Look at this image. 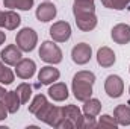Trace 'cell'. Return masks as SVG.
Instances as JSON below:
<instances>
[{
	"label": "cell",
	"instance_id": "1",
	"mask_svg": "<svg viewBox=\"0 0 130 129\" xmlns=\"http://www.w3.org/2000/svg\"><path fill=\"white\" fill-rule=\"evenodd\" d=\"M95 82V74L88 70H80L74 74L71 90L77 100L85 102L92 96V85Z\"/></svg>",
	"mask_w": 130,
	"mask_h": 129
},
{
	"label": "cell",
	"instance_id": "2",
	"mask_svg": "<svg viewBox=\"0 0 130 129\" xmlns=\"http://www.w3.org/2000/svg\"><path fill=\"white\" fill-rule=\"evenodd\" d=\"M35 115H36L38 120L47 123L48 126L58 128L59 123L65 119V109H64V106H55V105L47 102Z\"/></svg>",
	"mask_w": 130,
	"mask_h": 129
},
{
	"label": "cell",
	"instance_id": "3",
	"mask_svg": "<svg viewBox=\"0 0 130 129\" xmlns=\"http://www.w3.org/2000/svg\"><path fill=\"white\" fill-rule=\"evenodd\" d=\"M39 58L47 64H59L62 62V50L53 41H44L39 47Z\"/></svg>",
	"mask_w": 130,
	"mask_h": 129
},
{
	"label": "cell",
	"instance_id": "4",
	"mask_svg": "<svg viewBox=\"0 0 130 129\" xmlns=\"http://www.w3.org/2000/svg\"><path fill=\"white\" fill-rule=\"evenodd\" d=\"M17 46L21 49V52H32L38 44V35L30 28H23L15 36Z\"/></svg>",
	"mask_w": 130,
	"mask_h": 129
},
{
	"label": "cell",
	"instance_id": "5",
	"mask_svg": "<svg viewBox=\"0 0 130 129\" xmlns=\"http://www.w3.org/2000/svg\"><path fill=\"white\" fill-rule=\"evenodd\" d=\"M91 56H92V49L86 43H79L71 50V59H73L74 64L77 65L88 64L91 61Z\"/></svg>",
	"mask_w": 130,
	"mask_h": 129
},
{
	"label": "cell",
	"instance_id": "6",
	"mask_svg": "<svg viewBox=\"0 0 130 129\" xmlns=\"http://www.w3.org/2000/svg\"><path fill=\"white\" fill-rule=\"evenodd\" d=\"M104 91L112 99L121 97L123 93H124V82H123V79L120 76H117V74L107 76L106 81H104Z\"/></svg>",
	"mask_w": 130,
	"mask_h": 129
},
{
	"label": "cell",
	"instance_id": "7",
	"mask_svg": "<svg viewBox=\"0 0 130 129\" xmlns=\"http://www.w3.org/2000/svg\"><path fill=\"white\" fill-rule=\"evenodd\" d=\"M50 36L56 43H65L71 36V26L68 21H56L50 26Z\"/></svg>",
	"mask_w": 130,
	"mask_h": 129
},
{
	"label": "cell",
	"instance_id": "8",
	"mask_svg": "<svg viewBox=\"0 0 130 129\" xmlns=\"http://www.w3.org/2000/svg\"><path fill=\"white\" fill-rule=\"evenodd\" d=\"M0 58L6 65H14L15 67L17 62H20L23 59V53H21V49L17 44H9L0 52Z\"/></svg>",
	"mask_w": 130,
	"mask_h": 129
},
{
	"label": "cell",
	"instance_id": "9",
	"mask_svg": "<svg viewBox=\"0 0 130 129\" xmlns=\"http://www.w3.org/2000/svg\"><path fill=\"white\" fill-rule=\"evenodd\" d=\"M110 36L117 44H129L130 43V26L126 23H118L112 28L110 31Z\"/></svg>",
	"mask_w": 130,
	"mask_h": 129
},
{
	"label": "cell",
	"instance_id": "10",
	"mask_svg": "<svg viewBox=\"0 0 130 129\" xmlns=\"http://www.w3.org/2000/svg\"><path fill=\"white\" fill-rule=\"evenodd\" d=\"M35 71H36V64L33 59H29V58L21 59L15 65V73L21 79H32Z\"/></svg>",
	"mask_w": 130,
	"mask_h": 129
},
{
	"label": "cell",
	"instance_id": "11",
	"mask_svg": "<svg viewBox=\"0 0 130 129\" xmlns=\"http://www.w3.org/2000/svg\"><path fill=\"white\" fill-rule=\"evenodd\" d=\"M56 14H58V9H56V6H55L53 3H50V2L41 3V5L36 8V12H35L36 18H38L39 21H42V23L52 21V20L56 17Z\"/></svg>",
	"mask_w": 130,
	"mask_h": 129
},
{
	"label": "cell",
	"instance_id": "12",
	"mask_svg": "<svg viewBox=\"0 0 130 129\" xmlns=\"http://www.w3.org/2000/svg\"><path fill=\"white\" fill-rule=\"evenodd\" d=\"M74 17H76L77 28L80 31H83V32H89V31L97 28V15H95V12L79 14V15H74Z\"/></svg>",
	"mask_w": 130,
	"mask_h": 129
},
{
	"label": "cell",
	"instance_id": "13",
	"mask_svg": "<svg viewBox=\"0 0 130 129\" xmlns=\"http://www.w3.org/2000/svg\"><path fill=\"white\" fill-rule=\"evenodd\" d=\"M59 78H61L59 70L55 68V67H52V65L42 67V68L39 70V73H38V81H39V84H42V85H52V84H55L56 81H59Z\"/></svg>",
	"mask_w": 130,
	"mask_h": 129
},
{
	"label": "cell",
	"instance_id": "14",
	"mask_svg": "<svg viewBox=\"0 0 130 129\" xmlns=\"http://www.w3.org/2000/svg\"><path fill=\"white\" fill-rule=\"evenodd\" d=\"M115 61H117V56H115V52H113L110 47L103 46V47L98 49L97 62H98L100 67H103V68H109V67H112V65L115 64Z\"/></svg>",
	"mask_w": 130,
	"mask_h": 129
},
{
	"label": "cell",
	"instance_id": "15",
	"mask_svg": "<svg viewBox=\"0 0 130 129\" xmlns=\"http://www.w3.org/2000/svg\"><path fill=\"white\" fill-rule=\"evenodd\" d=\"M64 109H65V117L68 120H71V123L74 125V128H83V119H85V115L82 114V111L76 105H67V106H64Z\"/></svg>",
	"mask_w": 130,
	"mask_h": 129
},
{
	"label": "cell",
	"instance_id": "16",
	"mask_svg": "<svg viewBox=\"0 0 130 129\" xmlns=\"http://www.w3.org/2000/svg\"><path fill=\"white\" fill-rule=\"evenodd\" d=\"M48 96L55 102H64L68 99V88L64 82H55L48 88Z\"/></svg>",
	"mask_w": 130,
	"mask_h": 129
},
{
	"label": "cell",
	"instance_id": "17",
	"mask_svg": "<svg viewBox=\"0 0 130 129\" xmlns=\"http://www.w3.org/2000/svg\"><path fill=\"white\" fill-rule=\"evenodd\" d=\"M113 117L117 120L118 125L121 126H129L130 125V106L123 103V105H118L115 109H113Z\"/></svg>",
	"mask_w": 130,
	"mask_h": 129
},
{
	"label": "cell",
	"instance_id": "18",
	"mask_svg": "<svg viewBox=\"0 0 130 129\" xmlns=\"http://www.w3.org/2000/svg\"><path fill=\"white\" fill-rule=\"evenodd\" d=\"M3 103L6 105L8 111L11 114H15L18 109H20V105H21V100L17 94V91H6V94L3 97Z\"/></svg>",
	"mask_w": 130,
	"mask_h": 129
},
{
	"label": "cell",
	"instance_id": "19",
	"mask_svg": "<svg viewBox=\"0 0 130 129\" xmlns=\"http://www.w3.org/2000/svg\"><path fill=\"white\" fill-rule=\"evenodd\" d=\"M83 103H85V105H83L82 111H83V114H85L86 117H97L98 114H100V111H101V102H100L98 99L89 97V99L85 100Z\"/></svg>",
	"mask_w": 130,
	"mask_h": 129
},
{
	"label": "cell",
	"instance_id": "20",
	"mask_svg": "<svg viewBox=\"0 0 130 129\" xmlns=\"http://www.w3.org/2000/svg\"><path fill=\"white\" fill-rule=\"evenodd\" d=\"M21 23V17L14 11V9H9L5 12V28L8 31H14L20 26Z\"/></svg>",
	"mask_w": 130,
	"mask_h": 129
},
{
	"label": "cell",
	"instance_id": "21",
	"mask_svg": "<svg viewBox=\"0 0 130 129\" xmlns=\"http://www.w3.org/2000/svg\"><path fill=\"white\" fill-rule=\"evenodd\" d=\"M5 8L9 9H21V11H29L33 6V0H3Z\"/></svg>",
	"mask_w": 130,
	"mask_h": 129
},
{
	"label": "cell",
	"instance_id": "22",
	"mask_svg": "<svg viewBox=\"0 0 130 129\" xmlns=\"http://www.w3.org/2000/svg\"><path fill=\"white\" fill-rule=\"evenodd\" d=\"M88 12H95V5L94 2H74L73 5V14H88Z\"/></svg>",
	"mask_w": 130,
	"mask_h": 129
},
{
	"label": "cell",
	"instance_id": "23",
	"mask_svg": "<svg viewBox=\"0 0 130 129\" xmlns=\"http://www.w3.org/2000/svg\"><path fill=\"white\" fill-rule=\"evenodd\" d=\"M14 78H15L14 71H12L11 68H8L3 61H0V84L9 85V84L14 82Z\"/></svg>",
	"mask_w": 130,
	"mask_h": 129
},
{
	"label": "cell",
	"instance_id": "24",
	"mask_svg": "<svg viewBox=\"0 0 130 129\" xmlns=\"http://www.w3.org/2000/svg\"><path fill=\"white\" fill-rule=\"evenodd\" d=\"M17 94L20 97V100H21V105H24V103H27L29 102V99L32 96V87L29 85V84H26V82H23V84H20L18 87H17Z\"/></svg>",
	"mask_w": 130,
	"mask_h": 129
},
{
	"label": "cell",
	"instance_id": "25",
	"mask_svg": "<svg viewBox=\"0 0 130 129\" xmlns=\"http://www.w3.org/2000/svg\"><path fill=\"white\" fill-rule=\"evenodd\" d=\"M130 0H101V5L104 8L109 9H115V11H123L129 6Z\"/></svg>",
	"mask_w": 130,
	"mask_h": 129
},
{
	"label": "cell",
	"instance_id": "26",
	"mask_svg": "<svg viewBox=\"0 0 130 129\" xmlns=\"http://www.w3.org/2000/svg\"><path fill=\"white\" fill-rule=\"evenodd\" d=\"M47 102H48V100H47V97L44 96V94H36V96L33 97V100L30 102V105H29V112L36 114Z\"/></svg>",
	"mask_w": 130,
	"mask_h": 129
},
{
	"label": "cell",
	"instance_id": "27",
	"mask_svg": "<svg viewBox=\"0 0 130 129\" xmlns=\"http://www.w3.org/2000/svg\"><path fill=\"white\" fill-rule=\"evenodd\" d=\"M98 128H109V129H117L118 128V123L115 120V117L109 115V114H104L100 117V120L97 122Z\"/></svg>",
	"mask_w": 130,
	"mask_h": 129
},
{
	"label": "cell",
	"instance_id": "28",
	"mask_svg": "<svg viewBox=\"0 0 130 129\" xmlns=\"http://www.w3.org/2000/svg\"><path fill=\"white\" fill-rule=\"evenodd\" d=\"M83 128H97V122H95V117H86L83 119Z\"/></svg>",
	"mask_w": 130,
	"mask_h": 129
},
{
	"label": "cell",
	"instance_id": "29",
	"mask_svg": "<svg viewBox=\"0 0 130 129\" xmlns=\"http://www.w3.org/2000/svg\"><path fill=\"white\" fill-rule=\"evenodd\" d=\"M8 108H6V105L3 103V100H0V120H5L6 117H8Z\"/></svg>",
	"mask_w": 130,
	"mask_h": 129
},
{
	"label": "cell",
	"instance_id": "30",
	"mask_svg": "<svg viewBox=\"0 0 130 129\" xmlns=\"http://www.w3.org/2000/svg\"><path fill=\"white\" fill-rule=\"evenodd\" d=\"M3 26H5V12L0 11V28H3Z\"/></svg>",
	"mask_w": 130,
	"mask_h": 129
},
{
	"label": "cell",
	"instance_id": "31",
	"mask_svg": "<svg viewBox=\"0 0 130 129\" xmlns=\"http://www.w3.org/2000/svg\"><path fill=\"white\" fill-rule=\"evenodd\" d=\"M5 40H6V35H5V32H2V31H0V46L5 43Z\"/></svg>",
	"mask_w": 130,
	"mask_h": 129
},
{
	"label": "cell",
	"instance_id": "32",
	"mask_svg": "<svg viewBox=\"0 0 130 129\" xmlns=\"http://www.w3.org/2000/svg\"><path fill=\"white\" fill-rule=\"evenodd\" d=\"M6 94V90L3 88V87H0V100H3V97Z\"/></svg>",
	"mask_w": 130,
	"mask_h": 129
},
{
	"label": "cell",
	"instance_id": "33",
	"mask_svg": "<svg viewBox=\"0 0 130 129\" xmlns=\"http://www.w3.org/2000/svg\"><path fill=\"white\" fill-rule=\"evenodd\" d=\"M74 2H94V0H74Z\"/></svg>",
	"mask_w": 130,
	"mask_h": 129
},
{
	"label": "cell",
	"instance_id": "34",
	"mask_svg": "<svg viewBox=\"0 0 130 129\" xmlns=\"http://www.w3.org/2000/svg\"><path fill=\"white\" fill-rule=\"evenodd\" d=\"M129 93H130V88H129Z\"/></svg>",
	"mask_w": 130,
	"mask_h": 129
},
{
	"label": "cell",
	"instance_id": "35",
	"mask_svg": "<svg viewBox=\"0 0 130 129\" xmlns=\"http://www.w3.org/2000/svg\"><path fill=\"white\" fill-rule=\"evenodd\" d=\"M129 71H130V67H129Z\"/></svg>",
	"mask_w": 130,
	"mask_h": 129
},
{
	"label": "cell",
	"instance_id": "36",
	"mask_svg": "<svg viewBox=\"0 0 130 129\" xmlns=\"http://www.w3.org/2000/svg\"><path fill=\"white\" fill-rule=\"evenodd\" d=\"M45 2H48V0H45Z\"/></svg>",
	"mask_w": 130,
	"mask_h": 129
}]
</instances>
